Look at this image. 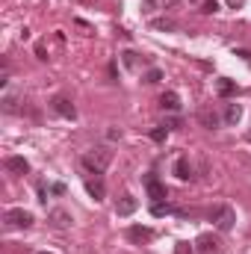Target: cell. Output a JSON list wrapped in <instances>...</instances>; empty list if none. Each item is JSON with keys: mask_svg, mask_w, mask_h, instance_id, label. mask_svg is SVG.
<instances>
[{"mask_svg": "<svg viewBox=\"0 0 251 254\" xmlns=\"http://www.w3.org/2000/svg\"><path fill=\"white\" fill-rule=\"evenodd\" d=\"M80 163H83L86 172H92V175H104V172L110 169V163H113V151H110V148H95V151L83 154Z\"/></svg>", "mask_w": 251, "mask_h": 254, "instance_id": "obj_1", "label": "cell"}, {"mask_svg": "<svg viewBox=\"0 0 251 254\" xmlns=\"http://www.w3.org/2000/svg\"><path fill=\"white\" fill-rule=\"evenodd\" d=\"M192 3H195V0H192Z\"/></svg>", "mask_w": 251, "mask_h": 254, "instance_id": "obj_27", "label": "cell"}, {"mask_svg": "<svg viewBox=\"0 0 251 254\" xmlns=\"http://www.w3.org/2000/svg\"><path fill=\"white\" fill-rule=\"evenodd\" d=\"M240 119H243V107L240 104H228V110H225V125H240Z\"/></svg>", "mask_w": 251, "mask_h": 254, "instance_id": "obj_14", "label": "cell"}, {"mask_svg": "<svg viewBox=\"0 0 251 254\" xmlns=\"http://www.w3.org/2000/svg\"><path fill=\"white\" fill-rule=\"evenodd\" d=\"M228 3H231V6H240V3H243V0H228Z\"/></svg>", "mask_w": 251, "mask_h": 254, "instance_id": "obj_25", "label": "cell"}, {"mask_svg": "<svg viewBox=\"0 0 251 254\" xmlns=\"http://www.w3.org/2000/svg\"><path fill=\"white\" fill-rule=\"evenodd\" d=\"M86 192H89L95 201H104V195H107V187H104V181H101V178H95V181H86Z\"/></svg>", "mask_w": 251, "mask_h": 254, "instance_id": "obj_11", "label": "cell"}, {"mask_svg": "<svg viewBox=\"0 0 251 254\" xmlns=\"http://www.w3.org/2000/svg\"><path fill=\"white\" fill-rule=\"evenodd\" d=\"M160 107L169 110V113L181 110V98H178V92H163V95H160Z\"/></svg>", "mask_w": 251, "mask_h": 254, "instance_id": "obj_10", "label": "cell"}, {"mask_svg": "<svg viewBox=\"0 0 251 254\" xmlns=\"http://www.w3.org/2000/svg\"><path fill=\"white\" fill-rule=\"evenodd\" d=\"M136 207H139V201H136L133 195H122L119 204H116V213H119V216H130V213H136Z\"/></svg>", "mask_w": 251, "mask_h": 254, "instance_id": "obj_8", "label": "cell"}, {"mask_svg": "<svg viewBox=\"0 0 251 254\" xmlns=\"http://www.w3.org/2000/svg\"><path fill=\"white\" fill-rule=\"evenodd\" d=\"M151 27H154V30H175L178 24H175L172 18H157V21H151Z\"/></svg>", "mask_w": 251, "mask_h": 254, "instance_id": "obj_17", "label": "cell"}, {"mask_svg": "<svg viewBox=\"0 0 251 254\" xmlns=\"http://www.w3.org/2000/svg\"><path fill=\"white\" fill-rule=\"evenodd\" d=\"M36 57H39V60H48V51H45V45H36Z\"/></svg>", "mask_w": 251, "mask_h": 254, "instance_id": "obj_22", "label": "cell"}, {"mask_svg": "<svg viewBox=\"0 0 251 254\" xmlns=\"http://www.w3.org/2000/svg\"><path fill=\"white\" fill-rule=\"evenodd\" d=\"M210 219H213V225H216L222 234L234 231V225H237V213H234V207H228V204H219V207H213Z\"/></svg>", "mask_w": 251, "mask_h": 254, "instance_id": "obj_2", "label": "cell"}, {"mask_svg": "<svg viewBox=\"0 0 251 254\" xmlns=\"http://www.w3.org/2000/svg\"><path fill=\"white\" fill-rule=\"evenodd\" d=\"M151 139H154V142H166V139H169V127L166 125L154 127V130H151Z\"/></svg>", "mask_w": 251, "mask_h": 254, "instance_id": "obj_19", "label": "cell"}, {"mask_svg": "<svg viewBox=\"0 0 251 254\" xmlns=\"http://www.w3.org/2000/svg\"><path fill=\"white\" fill-rule=\"evenodd\" d=\"M39 254H51V252H39Z\"/></svg>", "mask_w": 251, "mask_h": 254, "instance_id": "obj_26", "label": "cell"}, {"mask_svg": "<svg viewBox=\"0 0 251 254\" xmlns=\"http://www.w3.org/2000/svg\"><path fill=\"white\" fill-rule=\"evenodd\" d=\"M198 119H201V125L207 127V130H213V127H219V116H216L213 110H201V113H198Z\"/></svg>", "mask_w": 251, "mask_h": 254, "instance_id": "obj_15", "label": "cell"}, {"mask_svg": "<svg viewBox=\"0 0 251 254\" xmlns=\"http://www.w3.org/2000/svg\"><path fill=\"white\" fill-rule=\"evenodd\" d=\"M237 57H243L246 63H251V51H237Z\"/></svg>", "mask_w": 251, "mask_h": 254, "instance_id": "obj_24", "label": "cell"}, {"mask_svg": "<svg viewBox=\"0 0 251 254\" xmlns=\"http://www.w3.org/2000/svg\"><path fill=\"white\" fill-rule=\"evenodd\" d=\"M175 178H178V181H189V178H192L189 157H178V163H175Z\"/></svg>", "mask_w": 251, "mask_h": 254, "instance_id": "obj_12", "label": "cell"}, {"mask_svg": "<svg viewBox=\"0 0 251 254\" xmlns=\"http://www.w3.org/2000/svg\"><path fill=\"white\" fill-rule=\"evenodd\" d=\"M3 222H6V228H21V231H27V228H33V213H27L24 207H12V210L3 213Z\"/></svg>", "mask_w": 251, "mask_h": 254, "instance_id": "obj_3", "label": "cell"}, {"mask_svg": "<svg viewBox=\"0 0 251 254\" xmlns=\"http://www.w3.org/2000/svg\"><path fill=\"white\" fill-rule=\"evenodd\" d=\"M51 107H54V113H57V116H63V119H68V122H74V119H77V107H74L68 98H63V95H57V98L51 101Z\"/></svg>", "mask_w": 251, "mask_h": 254, "instance_id": "obj_4", "label": "cell"}, {"mask_svg": "<svg viewBox=\"0 0 251 254\" xmlns=\"http://www.w3.org/2000/svg\"><path fill=\"white\" fill-rule=\"evenodd\" d=\"M6 172H12V175H27V172H30V163H27L24 157H6Z\"/></svg>", "mask_w": 251, "mask_h": 254, "instance_id": "obj_7", "label": "cell"}, {"mask_svg": "<svg viewBox=\"0 0 251 254\" xmlns=\"http://www.w3.org/2000/svg\"><path fill=\"white\" fill-rule=\"evenodd\" d=\"M201 12L204 15H216L219 12V0H201Z\"/></svg>", "mask_w": 251, "mask_h": 254, "instance_id": "obj_20", "label": "cell"}, {"mask_svg": "<svg viewBox=\"0 0 251 254\" xmlns=\"http://www.w3.org/2000/svg\"><path fill=\"white\" fill-rule=\"evenodd\" d=\"M195 246H198V252H201V254L219 252V240H216V237H210V234H201V237L195 240Z\"/></svg>", "mask_w": 251, "mask_h": 254, "instance_id": "obj_9", "label": "cell"}, {"mask_svg": "<svg viewBox=\"0 0 251 254\" xmlns=\"http://www.w3.org/2000/svg\"><path fill=\"white\" fill-rule=\"evenodd\" d=\"M51 222H54L57 228H68V225H71V216H68L65 210H54V213H51Z\"/></svg>", "mask_w": 251, "mask_h": 254, "instance_id": "obj_16", "label": "cell"}, {"mask_svg": "<svg viewBox=\"0 0 251 254\" xmlns=\"http://www.w3.org/2000/svg\"><path fill=\"white\" fill-rule=\"evenodd\" d=\"M51 192H54V195H65V187H63V184H54V190H51Z\"/></svg>", "mask_w": 251, "mask_h": 254, "instance_id": "obj_23", "label": "cell"}, {"mask_svg": "<svg viewBox=\"0 0 251 254\" xmlns=\"http://www.w3.org/2000/svg\"><path fill=\"white\" fill-rule=\"evenodd\" d=\"M127 240L130 243H148V240H154V231L145 228V225H130L127 228Z\"/></svg>", "mask_w": 251, "mask_h": 254, "instance_id": "obj_6", "label": "cell"}, {"mask_svg": "<svg viewBox=\"0 0 251 254\" xmlns=\"http://www.w3.org/2000/svg\"><path fill=\"white\" fill-rule=\"evenodd\" d=\"M160 80H163V71H160V68H151V71L145 74V83H160Z\"/></svg>", "mask_w": 251, "mask_h": 254, "instance_id": "obj_21", "label": "cell"}, {"mask_svg": "<svg viewBox=\"0 0 251 254\" xmlns=\"http://www.w3.org/2000/svg\"><path fill=\"white\" fill-rule=\"evenodd\" d=\"M145 192H148V198H151L154 204L169 198V190H166V184H160L157 178H145Z\"/></svg>", "mask_w": 251, "mask_h": 254, "instance_id": "obj_5", "label": "cell"}, {"mask_svg": "<svg viewBox=\"0 0 251 254\" xmlns=\"http://www.w3.org/2000/svg\"><path fill=\"white\" fill-rule=\"evenodd\" d=\"M216 92H219V98H231V95H237V83L228 80V77H222V80L216 83Z\"/></svg>", "mask_w": 251, "mask_h": 254, "instance_id": "obj_13", "label": "cell"}, {"mask_svg": "<svg viewBox=\"0 0 251 254\" xmlns=\"http://www.w3.org/2000/svg\"><path fill=\"white\" fill-rule=\"evenodd\" d=\"M169 213H175L169 204H163V201H157V204H151V216H169Z\"/></svg>", "mask_w": 251, "mask_h": 254, "instance_id": "obj_18", "label": "cell"}]
</instances>
